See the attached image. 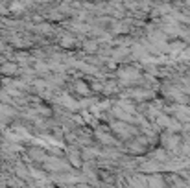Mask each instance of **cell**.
I'll return each mask as SVG.
<instances>
[{"label": "cell", "mask_w": 190, "mask_h": 188, "mask_svg": "<svg viewBox=\"0 0 190 188\" xmlns=\"http://www.w3.org/2000/svg\"><path fill=\"white\" fill-rule=\"evenodd\" d=\"M2 72H4V74H15V72H17V65H11V63L4 65V66H2Z\"/></svg>", "instance_id": "obj_1"}, {"label": "cell", "mask_w": 190, "mask_h": 188, "mask_svg": "<svg viewBox=\"0 0 190 188\" xmlns=\"http://www.w3.org/2000/svg\"><path fill=\"white\" fill-rule=\"evenodd\" d=\"M37 2H46V0H37Z\"/></svg>", "instance_id": "obj_3"}, {"label": "cell", "mask_w": 190, "mask_h": 188, "mask_svg": "<svg viewBox=\"0 0 190 188\" xmlns=\"http://www.w3.org/2000/svg\"><path fill=\"white\" fill-rule=\"evenodd\" d=\"M11 11H15V13H20L22 9H24V4L22 2H15V4H11V8H9Z\"/></svg>", "instance_id": "obj_2"}]
</instances>
